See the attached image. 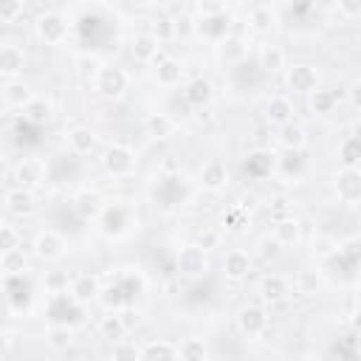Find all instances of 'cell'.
Here are the masks:
<instances>
[{
    "label": "cell",
    "instance_id": "obj_1",
    "mask_svg": "<svg viewBox=\"0 0 361 361\" xmlns=\"http://www.w3.org/2000/svg\"><path fill=\"white\" fill-rule=\"evenodd\" d=\"M102 169L110 175V178H130L135 172V149L130 144H121V141H113L104 147L102 152Z\"/></svg>",
    "mask_w": 361,
    "mask_h": 361
},
{
    "label": "cell",
    "instance_id": "obj_2",
    "mask_svg": "<svg viewBox=\"0 0 361 361\" xmlns=\"http://www.w3.org/2000/svg\"><path fill=\"white\" fill-rule=\"evenodd\" d=\"M93 87L102 99L107 102H118L127 90H130V73L121 65H102V71L93 79Z\"/></svg>",
    "mask_w": 361,
    "mask_h": 361
},
{
    "label": "cell",
    "instance_id": "obj_3",
    "mask_svg": "<svg viewBox=\"0 0 361 361\" xmlns=\"http://www.w3.org/2000/svg\"><path fill=\"white\" fill-rule=\"evenodd\" d=\"M34 34L42 45H62L71 34V23L62 11H42L34 20Z\"/></svg>",
    "mask_w": 361,
    "mask_h": 361
},
{
    "label": "cell",
    "instance_id": "obj_4",
    "mask_svg": "<svg viewBox=\"0 0 361 361\" xmlns=\"http://www.w3.org/2000/svg\"><path fill=\"white\" fill-rule=\"evenodd\" d=\"M175 271L178 276L183 279H200L209 274V251L197 243H189V245H180L178 257H175Z\"/></svg>",
    "mask_w": 361,
    "mask_h": 361
},
{
    "label": "cell",
    "instance_id": "obj_5",
    "mask_svg": "<svg viewBox=\"0 0 361 361\" xmlns=\"http://www.w3.org/2000/svg\"><path fill=\"white\" fill-rule=\"evenodd\" d=\"M8 180L23 189H39L45 183V161L42 158H20L8 172Z\"/></svg>",
    "mask_w": 361,
    "mask_h": 361
},
{
    "label": "cell",
    "instance_id": "obj_6",
    "mask_svg": "<svg viewBox=\"0 0 361 361\" xmlns=\"http://www.w3.org/2000/svg\"><path fill=\"white\" fill-rule=\"evenodd\" d=\"M333 189L344 206H358L361 203V166H341L336 172Z\"/></svg>",
    "mask_w": 361,
    "mask_h": 361
},
{
    "label": "cell",
    "instance_id": "obj_7",
    "mask_svg": "<svg viewBox=\"0 0 361 361\" xmlns=\"http://www.w3.org/2000/svg\"><path fill=\"white\" fill-rule=\"evenodd\" d=\"M237 330L248 338V341H257L265 336L268 330V313L262 305H243L237 310Z\"/></svg>",
    "mask_w": 361,
    "mask_h": 361
},
{
    "label": "cell",
    "instance_id": "obj_8",
    "mask_svg": "<svg viewBox=\"0 0 361 361\" xmlns=\"http://www.w3.org/2000/svg\"><path fill=\"white\" fill-rule=\"evenodd\" d=\"M31 248H34V257H37V259L54 262V259H59V257L68 251V240H65L62 231H56V228H42V231H37Z\"/></svg>",
    "mask_w": 361,
    "mask_h": 361
},
{
    "label": "cell",
    "instance_id": "obj_9",
    "mask_svg": "<svg viewBox=\"0 0 361 361\" xmlns=\"http://www.w3.org/2000/svg\"><path fill=\"white\" fill-rule=\"evenodd\" d=\"M130 54L135 62L141 65H155L161 62L166 54H164V42L152 34V31H144V34H135V39L130 42Z\"/></svg>",
    "mask_w": 361,
    "mask_h": 361
},
{
    "label": "cell",
    "instance_id": "obj_10",
    "mask_svg": "<svg viewBox=\"0 0 361 361\" xmlns=\"http://www.w3.org/2000/svg\"><path fill=\"white\" fill-rule=\"evenodd\" d=\"M285 82H288V90L290 93H299V96H310L316 87H319V71L307 62H296L288 68L285 73Z\"/></svg>",
    "mask_w": 361,
    "mask_h": 361
},
{
    "label": "cell",
    "instance_id": "obj_11",
    "mask_svg": "<svg viewBox=\"0 0 361 361\" xmlns=\"http://www.w3.org/2000/svg\"><path fill=\"white\" fill-rule=\"evenodd\" d=\"M290 279L285 276V274H276V271H271V274H265L259 282H257V293H259V299L265 302V305H279V302H285L288 296H290Z\"/></svg>",
    "mask_w": 361,
    "mask_h": 361
},
{
    "label": "cell",
    "instance_id": "obj_12",
    "mask_svg": "<svg viewBox=\"0 0 361 361\" xmlns=\"http://www.w3.org/2000/svg\"><path fill=\"white\" fill-rule=\"evenodd\" d=\"M71 209L82 217V220H99L102 212L107 209L104 203V195L99 189H79L73 197H71Z\"/></svg>",
    "mask_w": 361,
    "mask_h": 361
},
{
    "label": "cell",
    "instance_id": "obj_13",
    "mask_svg": "<svg viewBox=\"0 0 361 361\" xmlns=\"http://www.w3.org/2000/svg\"><path fill=\"white\" fill-rule=\"evenodd\" d=\"M197 180H200V186H203L206 192H212V195L223 192V189L228 186V166H226V161H220V158L203 161V164H200V172H197Z\"/></svg>",
    "mask_w": 361,
    "mask_h": 361
},
{
    "label": "cell",
    "instance_id": "obj_14",
    "mask_svg": "<svg viewBox=\"0 0 361 361\" xmlns=\"http://www.w3.org/2000/svg\"><path fill=\"white\" fill-rule=\"evenodd\" d=\"M3 203H6V212L14 214V217H28V214L37 212V195H34V189L8 186Z\"/></svg>",
    "mask_w": 361,
    "mask_h": 361
},
{
    "label": "cell",
    "instance_id": "obj_15",
    "mask_svg": "<svg viewBox=\"0 0 361 361\" xmlns=\"http://www.w3.org/2000/svg\"><path fill=\"white\" fill-rule=\"evenodd\" d=\"M251 268H254V259H251L248 251H243V248H228L226 251V257H223V276L226 279L243 282V279H248Z\"/></svg>",
    "mask_w": 361,
    "mask_h": 361
},
{
    "label": "cell",
    "instance_id": "obj_16",
    "mask_svg": "<svg viewBox=\"0 0 361 361\" xmlns=\"http://www.w3.org/2000/svg\"><path fill=\"white\" fill-rule=\"evenodd\" d=\"M71 299H76L79 305H90L102 296V282L96 274H76L71 276V288H68Z\"/></svg>",
    "mask_w": 361,
    "mask_h": 361
},
{
    "label": "cell",
    "instance_id": "obj_17",
    "mask_svg": "<svg viewBox=\"0 0 361 361\" xmlns=\"http://www.w3.org/2000/svg\"><path fill=\"white\" fill-rule=\"evenodd\" d=\"M180 99H183L189 107L203 110V107H206V104L214 99V85H212L209 79H203V76H195V79H189V82L183 85Z\"/></svg>",
    "mask_w": 361,
    "mask_h": 361
},
{
    "label": "cell",
    "instance_id": "obj_18",
    "mask_svg": "<svg viewBox=\"0 0 361 361\" xmlns=\"http://www.w3.org/2000/svg\"><path fill=\"white\" fill-rule=\"evenodd\" d=\"M68 149H71L73 155H79V158L93 155V152L99 149V135H96V130H90V127H85V124L71 127V130H68Z\"/></svg>",
    "mask_w": 361,
    "mask_h": 361
},
{
    "label": "cell",
    "instance_id": "obj_19",
    "mask_svg": "<svg viewBox=\"0 0 361 361\" xmlns=\"http://www.w3.org/2000/svg\"><path fill=\"white\" fill-rule=\"evenodd\" d=\"M25 68V51L14 42H3L0 48V76L3 79H17Z\"/></svg>",
    "mask_w": 361,
    "mask_h": 361
},
{
    "label": "cell",
    "instance_id": "obj_20",
    "mask_svg": "<svg viewBox=\"0 0 361 361\" xmlns=\"http://www.w3.org/2000/svg\"><path fill=\"white\" fill-rule=\"evenodd\" d=\"M257 65L262 68V73L276 76V73H282V71L288 68V54H285L282 45H276V42H265V45L259 48V54H257Z\"/></svg>",
    "mask_w": 361,
    "mask_h": 361
},
{
    "label": "cell",
    "instance_id": "obj_21",
    "mask_svg": "<svg viewBox=\"0 0 361 361\" xmlns=\"http://www.w3.org/2000/svg\"><path fill=\"white\" fill-rule=\"evenodd\" d=\"M31 99H34V90H31L20 76L3 82V107H6V110H23Z\"/></svg>",
    "mask_w": 361,
    "mask_h": 361
},
{
    "label": "cell",
    "instance_id": "obj_22",
    "mask_svg": "<svg viewBox=\"0 0 361 361\" xmlns=\"http://www.w3.org/2000/svg\"><path fill=\"white\" fill-rule=\"evenodd\" d=\"M293 113H296V107H293V99H290V96H285V93L268 96V102H265V118H268L271 124L282 127V124L293 121Z\"/></svg>",
    "mask_w": 361,
    "mask_h": 361
},
{
    "label": "cell",
    "instance_id": "obj_23",
    "mask_svg": "<svg viewBox=\"0 0 361 361\" xmlns=\"http://www.w3.org/2000/svg\"><path fill=\"white\" fill-rule=\"evenodd\" d=\"M183 79H186V68L180 59L164 56L161 62H155V82L161 87H180Z\"/></svg>",
    "mask_w": 361,
    "mask_h": 361
},
{
    "label": "cell",
    "instance_id": "obj_24",
    "mask_svg": "<svg viewBox=\"0 0 361 361\" xmlns=\"http://www.w3.org/2000/svg\"><path fill=\"white\" fill-rule=\"evenodd\" d=\"M175 130H178V121L169 116V113H147L144 116V133L149 135V138H155V141H166V138H172L175 135Z\"/></svg>",
    "mask_w": 361,
    "mask_h": 361
},
{
    "label": "cell",
    "instance_id": "obj_25",
    "mask_svg": "<svg viewBox=\"0 0 361 361\" xmlns=\"http://www.w3.org/2000/svg\"><path fill=\"white\" fill-rule=\"evenodd\" d=\"M217 56L226 65H240L248 56V42L240 34H226L223 39H217Z\"/></svg>",
    "mask_w": 361,
    "mask_h": 361
},
{
    "label": "cell",
    "instance_id": "obj_26",
    "mask_svg": "<svg viewBox=\"0 0 361 361\" xmlns=\"http://www.w3.org/2000/svg\"><path fill=\"white\" fill-rule=\"evenodd\" d=\"M276 141H279V147L288 149V152H302V149L307 147V130H305L299 121H288V124L279 127Z\"/></svg>",
    "mask_w": 361,
    "mask_h": 361
},
{
    "label": "cell",
    "instance_id": "obj_27",
    "mask_svg": "<svg viewBox=\"0 0 361 361\" xmlns=\"http://www.w3.org/2000/svg\"><path fill=\"white\" fill-rule=\"evenodd\" d=\"M271 234L279 240V245H296L299 243V234H302V223L293 217V214H282V217H274V228Z\"/></svg>",
    "mask_w": 361,
    "mask_h": 361
},
{
    "label": "cell",
    "instance_id": "obj_28",
    "mask_svg": "<svg viewBox=\"0 0 361 361\" xmlns=\"http://www.w3.org/2000/svg\"><path fill=\"white\" fill-rule=\"evenodd\" d=\"M96 330H99V336H102L104 341H118V338H124V336H127L130 324L124 322V316H121L118 310H110L107 316H102V319H99Z\"/></svg>",
    "mask_w": 361,
    "mask_h": 361
},
{
    "label": "cell",
    "instance_id": "obj_29",
    "mask_svg": "<svg viewBox=\"0 0 361 361\" xmlns=\"http://www.w3.org/2000/svg\"><path fill=\"white\" fill-rule=\"evenodd\" d=\"M45 341L51 350L62 353V350H71L73 341H76V330L68 324V322H54L48 330H45Z\"/></svg>",
    "mask_w": 361,
    "mask_h": 361
},
{
    "label": "cell",
    "instance_id": "obj_30",
    "mask_svg": "<svg viewBox=\"0 0 361 361\" xmlns=\"http://www.w3.org/2000/svg\"><path fill=\"white\" fill-rule=\"evenodd\" d=\"M138 358H180V344L169 338H149L138 347Z\"/></svg>",
    "mask_w": 361,
    "mask_h": 361
},
{
    "label": "cell",
    "instance_id": "obj_31",
    "mask_svg": "<svg viewBox=\"0 0 361 361\" xmlns=\"http://www.w3.org/2000/svg\"><path fill=\"white\" fill-rule=\"evenodd\" d=\"M51 116H54V104H51L45 96H34V99L23 107V118H25L28 124H34V127L48 124V121H51Z\"/></svg>",
    "mask_w": 361,
    "mask_h": 361
},
{
    "label": "cell",
    "instance_id": "obj_32",
    "mask_svg": "<svg viewBox=\"0 0 361 361\" xmlns=\"http://www.w3.org/2000/svg\"><path fill=\"white\" fill-rule=\"evenodd\" d=\"M274 23H276V14H274V8H271L268 3H257V6L248 11V28L257 31V34L271 31Z\"/></svg>",
    "mask_w": 361,
    "mask_h": 361
},
{
    "label": "cell",
    "instance_id": "obj_33",
    "mask_svg": "<svg viewBox=\"0 0 361 361\" xmlns=\"http://www.w3.org/2000/svg\"><path fill=\"white\" fill-rule=\"evenodd\" d=\"M0 268H3L6 276H23L28 271V257H25L23 245L11 248V251H3L0 254Z\"/></svg>",
    "mask_w": 361,
    "mask_h": 361
},
{
    "label": "cell",
    "instance_id": "obj_34",
    "mask_svg": "<svg viewBox=\"0 0 361 361\" xmlns=\"http://www.w3.org/2000/svg\"><path fill=\"white\" fill-rule=\"evenodd\" d=\"M336 104H338V96L333 93V90H313L310 93V110L316 113V116H330L333 110H336Z\"/></svg>",
    "mask_w": 361,
    "mask_h": 361
},
{
    "label": "cell",
    "instance_id": "obj_35",
    "mask_svg": "<svg viewBox=\"0 0 361 361\" xmlns=\"http://www.w3.org/2000/svg\"><path fill=\"white\" fill-rule=\"evenodd\" d=\"M42 285H45V290H48L51 296H54V293H68V288H71V276H68V271L54 268V271H45Z\"/></svg>",
    "mask_w": 361,
    "mask_h": 361
},
{
    "label": "cell",
    "instance_id": "obj_36",
    "mask_svg": "<svg viewBox=\"0 0 361 361\" xmlns=\"http://www.w3.org/2000/svg\"><path fill=\"white\" fill-rule=\"evenodd\" d=\"M180 358H186V361H203V358H209V347H206V341L197 338V336L183 338V341H180Z\"/></svg>",
    "mask_w": 361,
    "mask_h": 361
},
{
    "label": "cell",
    "instance_id": "obj_37",
    "mask_svg": "<svg viewBox=\"0 0 361 361\" xmlns=\"http://www.w3.org/2000/svg\"><path fill=\"white\" fill-rule=\"evenodd\" d=\"M338 158L344 166H361V138L350 135L341 147H338Z\"/></svg>",
    "mask_w": 361,
    "mask_h": 361
},
{
    "label": "cell",
    "instance_id": "obj_38",
    "mask_svg": "<svg viewBox=\"0 0 361 361\" xmlns=\"http://www.w3.org/2000/svg\"><path fill=\"white\" fill-rule=\"evenodd\" d=\"M319 274L316 271H310V268H305V271H299L296 274V279H293V288H296V293H302V296H313L316 290H319Z\"/></svg>",
    "mask_w": 361,
    "mask_h": 361
},
{
    "label": "cell",
    "instance_id": "obj_39",
    "mask_svg": "<svg viewBox=\"0 0 361 361\" xmlns=\"http://www.w3.org/2000/svg\"><path fill=\"white\" fill-rule=\"evenodd\" d=\"M20 245H23L20 228L14 223H3V228H0V254L3 251H11V248H20Z\"/></svg>",
    "mask_w": 361,
    "mask_h": 361
},
{
    "label": "cell",
    "instance_id": "obj_40",
    "mask_svg": "<svg viewBox=\"0 0 361 361\" xmlns=\"http://www.w3.org/2000/svg\"><path fill=\"white\" fill-rule=\"evenodd\" d=\"M220 243H223V228L220 226H203V231L197 234V245H203L206 251L220 248Z\"/></svg>",
    "mask_w": 361,
    "mask_h": 361
},
{
    "label": "cell",
    "instance_id": "obj_41",
    "mask_svg": "<svg viewBox=\"0 0 361 361\" xmlns=\"http://www.w3.org/2000/svg\"><path fill=\"white\" fill-rule=\"evenodd\" d=\"M23 8H25V0H0V23L11 25L17 17H23Z\"/></svg>",
    "mask_w": 361,
    "mask_h": 361
},
{
    "label": "cell",
    "instance_id": "obj_42",
    "mask_svg": "<svg viewBox=\"0 0 361 361\" xmlns=\"http://www.w3.org/2000/svg\"><path fill=\"white\" fill-rule=\"evenodd\" d=\"M313 254L319 259H330V257L338 254V243L330 240V237H324V234H319V237H313Z\"/></svg>",
    "mask_w": 361,
    "mask_h": 361
},
{
    "label": "cell",
    "instance_id": "obj_43",
    "mask_svg": "<svg viewBox=\"0 0 361 361\" xmlns=\"http://www.w3.org/2000/svg\"><path fill=\"white\" fill-rule=\"evenodd\" d=\"M257 248H259V259H262V262H274V259L282 254V245H279V240H276L274 234H271V237H262Z\"/></svg>",
    "mask_w": 361,
    "mask_h": 361
},
{
    "label": "cell",
    "instance_id": "obj_44",
    "mask_svg": "<svg viewBox=\"0 0 361 361\" xmlns=\"http://www.w3.org/2000/svg\"><path fill=\"white\" fill-rule=\"evenodd\" d=\"M338 254L347 257L350 262H361V237H350L338 245Z\"/></svg>",
    "mask_w": 361,
    "mask_h": 361
},
{
    "label": "cell",
    "instance_id": "obj_45",
    "mask_svg": "<svg viewBox=\"0 0 361 361\" xmlns=\"http://www.w3.org/2000/svg\"><path fill=\"white\" fill-rule=\"evenodd\" d=\"M152 34L164 42V39H172L175 37V20L172 17H161V20H155L152 23Z\"/></svg>",
    "mask_w": 361,
    "mask_h": 361
},
{
    "label": "cell",
    "instance_id": "obj_46",
    "mask_svg": "<svg viewBox=\"0 0 361 361\" xmlns=\"http://www.w3.org/2000/svg\"><path fill=\"white\" fill-rule=\"evenodd\" d=\"M110 358H138V347L135 344H127L124 338H118L110 347Z\"/></svg>",
    "mask_w": 361,
    "mask_h": 361
},
{
    "label": "cell",
    "instance_id": "obj_47",
    "mask_svg": "<svg viewBox=\"0 0 361 361\" xmlns=\"http://www.w3.org/2000/svg\"><path fill=\"white\" fill-rule=\"evenodd\" d=\"M172 20H175V37H180V39H186V37H192L197 31V25L192 23V17H186V14H178Z\"/></svg>",
    "mask_w": 361,
    "mask_h": 361
},
{
    "label": "cell",
    "instance_id": "obj_48",
    "mask_svg": "<svg viewBox=\"0 0 361 361\" xmlns=\"http://www.w3.org/2000/svg\"><path fill=\"white\" fill-rule=\"evenodd\" d=\"M99 71H102V62H99L96 56H82V59H79V73H82L85 79H90V82H93Z\"/></svg>",
    "mask_w": 361,
    "mask_h": 361
},
{
    "label": "cell",
    "instance_id": "obj_49",
    "mask_svg": "<svg viewBox=\"0 0 361 361\" xmlns=\"http://www.w3.org/2000/svg\"><path fill=\"white\" fill-rule=\"evenodd\" d=\"M197 11L203 17H217L226 11V0H197Z\"/></svg>",
    "mask_w": 361,
    "mask_h": 361
},
{
    "label": "cell",
    "instance_id": "obj_50",
    "mask_svg": "<svg viewBox=\"0 0 361 361\" xmlns=\"http://www.w3.org/2000/svg\"><path fill=\"white\" fill-rule=\"evenodd\" d=\"M336 8H338V14H341V17H347V20L361 17V0H338V3H336Z\"/></svg>",
    "mask_w": 361,
    "mask_h": 361
},
{
    "label": "cell",
    "instance_id": "obj_51",
    "mask_svg": "<svg viewBox=\"0 0 361 361\" xmlns=\"http://www.w3.org/2000/svg\"><path fill=\"white\" fill-rule=\"evenodd\" d=\"M347 102L361 113V79H355V82L350 85V90H347Z\"/></svg>",
    "mask_w": 361,
    "mask_h": 361
},
{
    "label": "cell",
    "instance_id": "obj_52",
    "mask_svg": "<svg viewBox=\"0 0 361 361\" xmlns=\"http://www.w3.org/2000/svg\"><path fill=\"white\" fill-rule=\"evenodd\" d=\"M0 338H3V341H0V358H6V355L11 353V347H14V333H11V327H6Z\"/></svg>",
    "mask_w": 361,
    "mask_h": 361
},
{
    "label": "cell",
    "instance_id": "obj_53",
    "mask_svg": "<svg viewBox=\"0 0 361 361\" xmlns=\"http://www.w3.org/2000/svg\"><path fill=\"white\" fill-rule=\"evenodd\" d=\"M288 206H290V203H288V197H285V195H279V197H274V203H271V209H274V217H282Z\"/></svg>",
    "mask_w": 361,
    "mask_h": 361
},
{
    "label": "cell",
    "instance_id": "obj_54",
    "mask_svg": "<svg viewBox=\"0 0 361 361\" xmlns=\"http://www.w3.org/2000/svg\"><path fill=\"white\" fill-rule=\"evenodd\" d=\"M353 330L355 333H361V305L355 307V313H353Z\"/></svg>",
    "mask_w": 361,
    "mask_h": 361
},
{
    "label": "cell",
    "instance_id": "obj_55",
    "mask_svg": "<svg viewBox=\"0 0 361 361\" xmlns=\"http://www.w3.org/2000/svg\"><path fill=\"white\" fill-rule=\"evenodd\" d=\"M313 3H316V8H336L338 0H313Z\"/></svg>",
    "mask_w": 361,
    "mask_h": 361
},
{
    "label": "cell",
    "instance_id": "obj_56",
    "mask_svg": "<svg viewBox=\"0 0 361 361\" xmlns=\"http://www.w3.org/2000/svg\"><path fill=\"white\" fill-rule=\"evenodd\" d=\"M133 6H149V3H155V0H130Z\"/></svg>",
    "mask_w": 361,
    "mask_h": 361
}]
</instances>
